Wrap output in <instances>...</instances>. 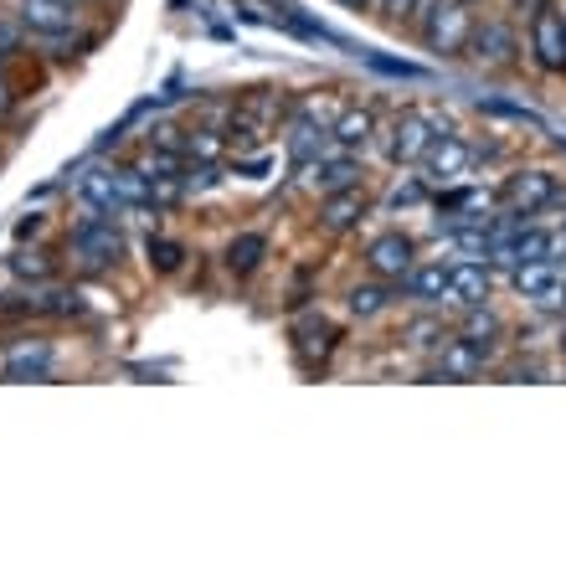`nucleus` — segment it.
I'll return each instance as SVG.
<instances>
[{"label": "nucleus", "instance_id": "1", "mask_svg": "<svg viewBox=\"0 0 566 566\" xmlns=\"http://www.w3.org/2000/svg\"><path fill=\"white\" fill-rule=\"evenodd\" d=\"M124 258H129V238H124V222L114 211H88L67 227V263L77 273L98 279V273L119 269Z\"/></svg>", "mask_w": 566, "mask_h": 566}, {"label": "nucleus", "instance_id": "2", "mask_svg": "<svg viewBox=\"0 0 566 566\" xmlns=\"http://www.w3.org/2000/svg\"><path fill=\"white\" fill-rule=\"evenodd\" d=\"M381 155H387V165H397V170H407V165H422V155L432 149V139H438V129H432L428 108H402V114H391L387 124H381Z\"/></svg>", "mask_w": 566, "mask_h": 566}, {"label": "nucleus", "instance_id": "3", "mask_svg": "<svg viewBox=\"0 0 566 566\" xmlns=\"http://www.w3.org/2000/svg\"><path fill=\"white\" fill-rule=\"evenodd\" d=\"M469 57L479 62V67H490V73H505V67H515L525 52V36L521 27L510 21V15H479L474 31H469V46H463Z\"/></svg>", "mask_w": 566, "mask_h": 566}, {"label": "nucleus", "instance_id": "4", "mask_svg": "<svg viewBox=\"0 0 566 566\" xmlns=\"http://www.w3.org/2000/svg\"><path fill=\"white\" fill-rule=\"evenodd\" d=\"M525 52L546 77L566 73V11L556 0H546V6L525 15Z\"/></svg>", "mask_w": 566, "mask_h": 566}, {"label": "nucleus", "instance_id": "5", "mask_svg": "<svg viewBox=\"0 0 566 566\" xmlns=\"http://www.w3.org/2000/svg\"><path fill=\"white\" fill-rule=\"evenodd\" d=\"M479 11L469 6V0H438V11L422 21L418 42L428 46L432 57H459L463 46H469V31H474Z\"/></svg>", "mask_w": 566, "mask_h": 566}, {"label": "nucleus", "instance_id": "6", "mask_svg": "<svg viewBox=\"0 0 566 566\" xmlns=\"http://www.w3.org/2000/svg\"><path fill=\"white\" fill-rule=\"evenodd\" d=\"M15 21L31 42H57L83 31V0H15Z\"/></svg>", "mask_w": 566, "mask_h": 566}, {"label": "nucleus", "instance_id": "7", "mask_svg": "<svg viewBox=\"0 0 566 566\" xmlns=\"http://www.w3.org/2000/svg\"><path fill=\"white\" fill-rule=\"evenodd\" d=\"M412 263H418V238L402 232V227H387V232H376V238L360 248V269L397 283V289H402V279L412 273Z\"/></svg>", "mask_w": 566, "mask_h": 566}, {"label": "nucleus", "instance_id": "8", "mask_svg": "<svg viewBox=\"0 0 566 566\" xmlns=\"http://www.w3.org/2000/svg\"><path fill=\"white\" fill-rule=\"evenodd\" d=\"M556 186H562V180H556L552 170H541V165H525V170L505 176V186H500V207L515 211V217H541V211L552 207Z\"/></svg>", "mask_w": 566, "mask_h": 566}, {"label": "nucleus", "instance_id": "9", "mask_svg": "<svg viewBox=\"0 0 566 566\" xmlns=\"http://www.w3.org/2000/svg\"><path fill=\"white\" fill-rule=\"evenodd\" d=\"M402 294L418 310H453V258H418L402 279Z\"/></svg>", "mask_w": 566, "mask_h": 566}, {"label": "nucleus", "instance_id": "10", "mask_svg": "<svg viewBox=\"0 0 566 566\" xmlns=\"http://www.w3.org/2000/svg\"><path fill=\"white\" fill-rule=\"evenodd\" d=\"M494 366V356L484 350V345H474L469 335H448L443 340V350L432 356V371H428V381H474V376H484Z\"/></svg>", "mask_w": 566, "mask_h": 566}, {"label": "nucleus", "instance_id": "11", "mask_svg": "<svg viewBox=\"0 0 566 566\" xmlns=\"http://www.w3.org/2000/svg\"><path fill=\"white\" fill-rule=\"evenodd\" d=\"M474 145L463 135H443V139H432V149L422 155V180L428 186H453V180H469L474 176Z\"/></svg>", "mask_w": 566, "mask_h": 566}, {"label": "nucleus", "instance_id": "12", "mask_svg": "<svg viewBox=\"0 0 566 566\" xmlns=\"http://www.w3.org/2000/svg\"><path fill=\"white\" fill-rule=\"evenodd\" d=\"M510 289L525 304H536L541 314H562V269L556 263H521V269H510Z\"/></svg>", "mask_w": 566, "mask_h": 566}, {"label": "nucleus", "instance_id": "13", "mask_svg": "<svg viewBox=\"0 0 566 566\" xmlns=\"http://www.w3.org/2000/svg\"><path fill=\"white\" fill-rule=\"evenodd\" d=\"M360 176H366V165H360V155H350V149H329V155H319L310 170H298V180H304L314 196L360 186Z\"/></svg>", "mask_w": 566, "mask_h": 566}, {"label": "nucleus", "instance_id": "14", "mask_svg": "<svg viewBox=\"0 0 566 566\" xmlns=\"http://www.w3.org/2000/svg\"><path fill=\"white\" fill-rule=\"evenodd\" d=\"M366 211H371V196H366V186H345V191L319 196V232H329V238H345V232H356V227L366 222Z\"/></svg>", "mask_w": 566, "mask_h": 566}, {"label": "nucleus", "instance_id": "15", "mask_svg": "<svg viewBox=\"0 0 566 566\" xmlns=\"http://www.w3.org/2000/svg\"><path fill=\"white\" fill-rule=\"evenodd\" d=\"M77 201L88 211H114V217H124V186H119V165H88V170H77L73 180Z\"/></svg>", "mask_w": 566, "mask_h": 566}, {"label": "nucleus", "instance_id": "16", "mask_svg": "<svg viewBox=\"0 0 566 566\" xmlns=\"http://www.w3.org/2000/svg\"><path fill=\"white\" fill-rule=\"evenodd\" d=\"M494 298V263L490 258H453V310L490 304Z\"/></svg>", "mask_w": 566, "mask_h": 566}, {"label": "nucleus", "instance_id": "17", "mask_svg": "<svg viewBox=\"0 0 566 566\" xmlns=\"http://www.w3.org/2000/svg\"><path fill=\"white\" fill-rule=\"evenodd\" d=\"M397 294H402L397 283L366 273V279H356L350 289H345V314H350V319H381V314L397 304Z\"/></svg>", "mask_w": 566, "mask_h": 566}, {"label": "nucleus", "instance_id": "18", "mask_svg": "<svg viewBox=\"0 0 566 566\" xmlns=\"http://www.w3.org/2000/svg\"><path fill=\"white\" fill-rule=\"evenodd\" d=\"M459 335H469V340L474 345H484V350H500V345H505V335H510V325H505V314L494 310V298L490 304H469V310H459Z\"/></svg>", "mask_w": 566, "mask_h": 566}, {"label": "nucleus", "instance_id": "19", "mask_svg": "<svg viewBox=\"0 0 566 566\" xmlns=\"http://www.w3.org/2000/svg\"><path fill=\"white\" fill-rule=\"evenodd\" d=\"M294 350L298 360H304V371H314V350H319V360H329V350L340 345V329L329 325L325 314H304V319H294Z\"/></svg>", "mask_w": 566, "mask_h": 566}, {"label": "nucleus", "instance_id": "20", "mask_svg": "<svg viewBox=\"0 0 566 566\" xmlns=\"http://www.w3.org/2000/svg\"><path fill=\"white\" fill-rule=\"evenodd\" d=\"M329 135H335V149L366 155V145L381 135V124H376V108H340V114H335V124H329Z\"/></svg>", "mask_w": 566, "mask_h": 566}, {"label": "nucleus", "instance_id": "21", "mask_svg": "<svg viewBox=\"0 0 566 566\" xmlns=\"http://www.w3.org/2000/svg\"><path fill=\"white\" fill-rule=\"evenodd\" d=\"M0 371H6V381H46L52 376V345L46 340L15 345V350H6Z\"/></svg>", "mask_w": 566, "mask_h": 566}, {"label": "nucleus", "instance_id": "22", "mask_svg": "<svg viewBox=\"0 0 566 566\" xmlns=\"http://www.w3.org/2000/svg\"><path fill=\"white\" fill-rule=\"evenodd\" d=\"M269 232H238V238L222 248V269L238 273V279H253L258 269H263V258H269Z\"/></svg>", "mask_w": 566, "mask_h": 566}, {"label": "nucleus", "instance_id": "23", "mask_svg": "<svg viewBox=\"0 0 566 566\" xmlns=\"http://www.w3.org/2000/svg\"><path fill=\"white\" fill-rule=\"evenodd\" d=\"M448 335H453V325L443 319V310H422L418 319H407V329H402V340L412 345L418 356H438Z\"/></svg>", "mask_w": 566, "mask_h": 566}, {"label": "nucleus", "instance_id": "24", "mask_svg": "<svg viewBox=\"0 0 566 566\" xmlns=\"http://www.w3.org/2000/svg\"><path fill=\"white\" fill-rule=\"evenodd\" d=\"M242 114V119H253V124H263V129H273L279 119H289V98L283 93H273V88H253V93H242L238 104H232Z\"/></svg>", "mask_w": 566, "mask_h": 566}, {"label": "nucleus", "instance_id": "25", "mask_svg": "<svg viewBox=\"0 0 566 566\" xmlns=\"http://www.w3.org/2000/svg\"><path fill=\"white\" fill-rule=\"evenodd\" d=\"M180 149H186V160H191V165H222L227 129H217V124H191V129H186V139H180Z\"/></svg>", "mask_w": 566, "mask_h": 566}, {"label": "nucleus", "instance_id": "26", "mask_svg": "<svg viewBox=\"0 0 566 566\" xmlns=\"http://www.w3.org/2000/svg\"><path fill=\"white\" fill-rule=\"evenodd\" d=\"M145 263H149V273L170 279V273L186 269V242H180V238H165V232H155V238H145Z\"/></svg>", "mask_w": 566, "mask_h": 566}, {"label": "nucleus", "instance_id": "27", "mask_svg": "<svg viewBox=\"0 0 566 566\" xmlns=\"http://www.w3.org/2000/svg\"><path fill=\"white\" fill-rule=\"evenodd\" d=\"M11 273H15V279L52 283V279H57V258L46 253V248H31V253H27V248H21V253L11 258Z\"/></svg>", "mask_w": 566, "mask_h": 566}, {"label": "nucleus", "instance_id": "28", "mask_svg": "<svg viewBox=\"0 0 566 566\" xmlns=\"http://www.w3.org/2000/svg\"><path fill=\"white\" fill-rule=\"evenodd\" d=\"M428 201H432V186L422 176H407L387 191V211H418V207H428Z\"/></svg>", "mask_w": 566, "mask_h": 566}, {"label": "nucleus", "instance_id": "29", "mask_svg": "<svg viewBox=\"0 0 566 566\" xmlns=\"http://www.w3.org/2000/svg\"><path fill=\"white\" fill-rule=\"evenodd\" d=\"M479 108L484 114H500V119H515V124H541L531 108H521V104H500V98H479Z\"/></svg>", "mask_w": 566, "mask_h": 566}, {"label": "nucleus", "instance_id": "30", "mask_svg": "<svg viewBox=\"0 0 566 566\" xmlns=\"http://www.w3.org/2000/svg\"><path fill=\"white\" fill-rule=\"evenodd\" d=\"M15 108H21V98H15V83L6 77V62H0V124L11 119Z\"/></svg>", "mask_w": 566, "mask_h": 566}, {"label": "nucleus", "instance_id": "31", "mask_svg": "<svg viewBox=\"0 0 566 566\" xmlns=\"http://www.w3.org/2000/svg\"><path fill=\"white\" fill-rule=\"evenodd\" d=\"M432 11H438V0H412V6H407V15H402V27L422 31V21H428Z\"/></svg>", "mask_w": 566, "mask_h": 566}, {"label": "nucleus", "instance_id": "32", "mask_svg": "<svg viewBox=\"0 0 566 566\" xmlns=\"http://www.w3.org/2000/svg\"><path fill=\"white\" fill-rule=\"evenodd\" d=\"M42 227H46V217H42V211H31L27 222H15V238L27 242V238H36V232H42Z\"/></svg>", "mask_w": 566, "mask_h": 566}, {"label": "nucleus", "instance_id": "33", "mask_svg": "<svg viewBox=\"0 0 566 566\" xmlns=\"http://www.w3.org/2000/svg\"><path fill=\"white\" fill-rule=\"evenodd\" d=\"M345 11H366V0H340Z\"/></svg>", "mask_w": 566, "mask_h": 566}, {"label": "nucleus", "instance_id": "34", "mask_svg": "<svg viewBox=\"0 0 566 566\" xmlns=\"http://www.w3.org/2000/svg\"><path fill=\"white\" fill-rule=\"evenodd\" d=\"M556 350H562V356H566V325L556 329Z\"/></svg>", "mask_w": 566, "mask_h": 566}, {"label": "nucleus", "instance_id": "35", "mask_svg": "<svg viewBox=\"0 0 566 566\" xmlns=\"http://www.w3.org/2000/svg\"><path fill=\"white\" fill-rule=\"evenodd\" d=\"M562 314H566V273H562Z\"/></svg>", "mask_w": 566, "mask_h": 566}, {"label": "nucleus", "instance_id": "36", "mask_svg": "<svg viewBox=\"0 0 566 566\" xmlns=\"http://www.w3.org/2000/svg\"><path fill=\"white\" fill-rule=\"evenodd\" d=\"M469 6H479V0H469Z\"/></svg>", "mask_w": 566, "mask_h": 566}, {"label": "nucleus", "instance_id": "37", "mask_svg": "<svg viewBox=\"0 0 566 566\" xmlns=\"http://www.w3.org/2000/svg\"><path fill=\"white\" fill-rule=\"evenodd\" d=\"M562 232H566V227H562Z\"/></svg>", "mask_w": 566, "mask_h": 566}]
</instances>
